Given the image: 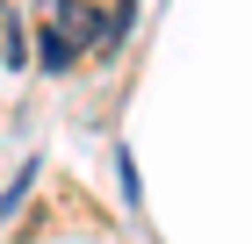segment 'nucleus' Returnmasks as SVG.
I'll use <instances>...</instances> for the list:
<instances>
[{
	"label": "nucleus",
	"mask_w": 252,
	"mask_h": 244,
	"mask_svg": "<svg viewBox=\"0 0 252 244\" xmlns=\"http://www.w3.org/2000/svg\"><path fill=\"white\" fill-rule=\"evenodd\" d=\"M58 36L72 43V51L101 36V15H94V0H65V7H58Z\"/></svg>",
	"instance_id": "nucleus-1"
},
{
	"label": "nucleus",
	"mask_w": 252,
	"mask_h": 244,
	"mask_svg": "<svg viewBox=\"0 0 252 244\" xmlns=\"http://www.w3.org/2000/svg\"><path fill=\"white\" fill-rule=\"evenodd\" d=\"M36 57H43V72H72V43H65L58 29H43V36H36Z\"/></svg>",
	"instance_id": "nucleus-2"
},
{
	"label": "nucleus",
	"mask_w": 252,
	"mask_h": 244,
	"mask_svg": "<svg viewBox=\"0 0 252 244\" xmlns=\"http://www.w3.org/2000/svg\"><path fill=\"white\" fill-rule=\"evenodd\" d=\"M36 7H51V15H58V7H65V0H36Z\"/></svg>",
	"instance_id": "nucleus-3"
}]
</instances>
